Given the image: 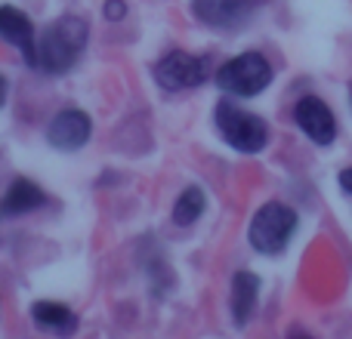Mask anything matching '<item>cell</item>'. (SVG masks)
<instances>
[{
    "instance_id": "obj_1",
    "label": "cell",
    "mask_w": 352,
    "mask_h": 339,
    "mask_svg": "<svg viewBox=\"0 0 352 339\" xmlns=\"http://www.w3.org/2000/svg\"><path fill=\"white\" fill-rule=\"evenodd\" d=\"M87 40H90V25L80 16H65L53 19L47 28L37 34V62L34 68H41L43 74H65L78 65V59L84 56Z\"/></svg>"
},
{
    "instance_id": "obj_2",
    "label": "cell",
    "mask_w": 352,
    "mask_h": 339,
    "mask_svg": "<svg viewBox=\"0 0 352 339\" xmlns=\"http://www.w3.org/2000/svg\"><path fill=\"white\" fill-rule=\"evenodd\" d=\"M300 216L294 207L281 204V200H269L254 213L248 225V241L256 253L263 256H278L281 250L291 244V237L297 235Z\"/></svg>"
},
{
    "instance_id": "obj_3",
    "label": "cell",
    "mask_w": 352,
    "mask_h": 339,
    "mask_svg": "<svg viewBox=\"0 0 352 339\" xmlns=\"http://www.w3.org/2000/svg\"><path fill=\"white\" fill-rule=\"evenodd\" d=\"M272 78H275L272 62L263 53H256V49L232 56L229 62H223V65L217 68V86L238 99L260 96V93L272 84Z\"/></svg>"
},
{
    "instance_id": "obj_4",
    "label": "cell",
    "mask_w": 352,
    "mask_h": 339,
    "mask_svg": "<svg viewBox=\"0 0 352 339\" xmlns=\"http://www.w3.org/2000/svg\"><path fill=\"white\" fill-rule=\"evenodd\" d=\"M213 124L226 145L241 154H260L269 145V124L254 111L238 108L235 102H219L213 111Z\"/></svg>"
},
{
    "instance_id": "obj_5",
    "label": "cell",
    "mask_w": 352,
    "mask_h": 339,
    "mask_svg": "<svg viewBox=\"0 0 352 339\" xmlns=\"http://www.w3.org/2000/svg\"><path fill=\"white\" fill-rule=\"evenodd\" d=\"M207 74H210V62L204 56L186 53V49H173V53L161 56L155 62V80L167 93L195 90V86H201L207 80Z\"/></svg>"
},
{
    "instance_id": "obj_6",
    "label": "cell",
    "mask_w": 352,
    "mask_h": 339,
    "mask_svg": "<svg viewBox=\"0 0 352 339\" xmlns=\"http://www.w3.org/2000/svg\"><path fill=\"white\" fill-rule=\"evenodd\" d=\"M294 124L316 145H331L337 139V117L328 108V102L318 96H303L294 105Z\"/></svg>"
},
{
    "instance_id": "obj_7",
    "label": "cell",
    "mask_w": 352,
    "mask_h": 339,
    "mask_svg": "<svg viewBox=\"0 0 352 339\" xmlns=\"http://www.w3.org/2000/svg\"><path fill=\"white\" fill-rule=\"evenodd\" d=\"M93 121L80 108H62L53 121L47 124V142L56 152H78L90 142Z\"/></svg>"
},
{
    "instance_id": "obj_8",
    "label": "cell",
    "mask_w": 352,
    "mask_h": 339,
    "mask_svg": "<svg viewBox=\"0 0 352 339\" xmlns=\"http://www.w3.org/2000/svg\"><path fill=\"white\" fill-rule=\"evenodd\" d=\"M0 40H6L10 47H16L22 53V59L34 68L37 62V31L31 25V19L22 10L3 3L0 6Z\"/></svg>"
},
{
    "instance_id": "obj_9",
    "label": "cell",
    "mask_w": 352,
    "mask_h": 339,
    "mask_svg": "<svg viewBox=\"0 0 352 339\" xmlns=\"http://www.w3.org/2000/svg\"><path fill=\"white\" fill-rule=\"evenodd\" d=\"M47 204V191H43L37 182L25 179V176H16L6 188V194L0 198V219H16L25 216V213H34Z\"/></svg>"
},
{
    "instance_id": "obj_10",
    "label": "cell",
    "mask_w": 352,
    "mask_h": 339,
    "mask_svg": "<svg viewBox=\"0 0 352 339\" xmlns=\"http://www.w3.org/2000/svg\"><path fill=\"white\" fill-rule=\"evenodd\" d=\"M31 321H34L37 330L53 334L59 339H68V336L78 334V315H74L68 305L50 303V299H41V303L31 305Z\"/></svg>"
},
{
    "instance_id": "obj_11",
    "label": "cell",
    "mask_w": 352,
    "mask_h": 339,
    "mask_svg": "<svg viewBox=\"0 0 352 339\" xmlns=\"http://www.w3.org/2000/svg\"><path fill=\"white\" fill-rule=\"evenodd\" d=\"M256 296H260V278L250 272H238L235 278H232V296H229V309H232L235 327H244V324L254 318Z\"/></svg>"
},
{
    "instance_id": "obj_12",
    "label": "cell",
    "mask_w": 352,
    "mask_h": 339,
    "mask_svg": "<svg viewBox=\"0 0 352 339\" xmlns=\"http://www.w3.org/2000/svg\"><path fill=\"white\" fill-rule=\"evenodd\" d=\"M195 16L213 28H232L248 16V0H195Z\"/></svg>"
},
{
    "instance_id": "obj_13",
    "label": "cell",
    "mask_w": 352,
    "mask_h": 339,
    "mask_svg": "<svg viewBox=\"0 0 352 339\" xmlns=\"http://www.w3.org/2000/svg\"><path fill=\"white\" fill-rule=\"evenodd\" d=\"M204 207H207V198L198 185H188L179 191V198L173 200V222L176 225H195L201 216H204Z\"/></svg>"
},
{
    "instance_id": "obj_14",
    "label": "cell",
    "mask_w": 352,
    "mask_h": 339,
    "mask_svg": "<svg viewBox=\"0 0 352 339\" xmlns=\"http://www.w3.org/2000/svg\"><path fill=\"white\" fill-rule=\"evenodd\" d=\"M102 16L109 19V22H121V19L127 16V3H124V0H105Z\"/></svg>"
},
{
    "instance_id": "obj_15",
    "label": "cell",
    "mask_w": 352,
    "mask_h": 339,
    "mask_svg": "<svg viewBox=\"0 0 352 339\" xmlns=\"http://www.w3.org/2000/svg\"><path fill=\"white\" fill-rule=\"evenodd\" d=\"M340 188H343V191H349V194H352V167H346V170L340 173Z\"/></svg>"
},
{
    "instance_id": "obj_16",
    "label": "cell",
    "mask_w": 352,
    "mask_h": 339,
    "mask_svg": "<svg viewBox=\"0 0 352 339\" xmlns=\"http://www.w3.org/2000/svg\"><path fill=\"white\" fill-rule=\"evenodd\" d=\"M287 339H312V336L306 334V330H291V334H287Z\"/></svg>"
},
{
    "instance_id": "obj_17",
    "label": "cell",
    "mask_w": 352,
    "mask_h": 339,
    "mask_svg": "<svg viewBox=\"0 0 352 339\" xmlns=\"http://www.w3.org/2000/svg\"><path fill=\"white\" fill-rule=\"evenodd\" d=\"M3 102H6V78L0 74V105H3Z\"/></svg>"
}]
</instances>
